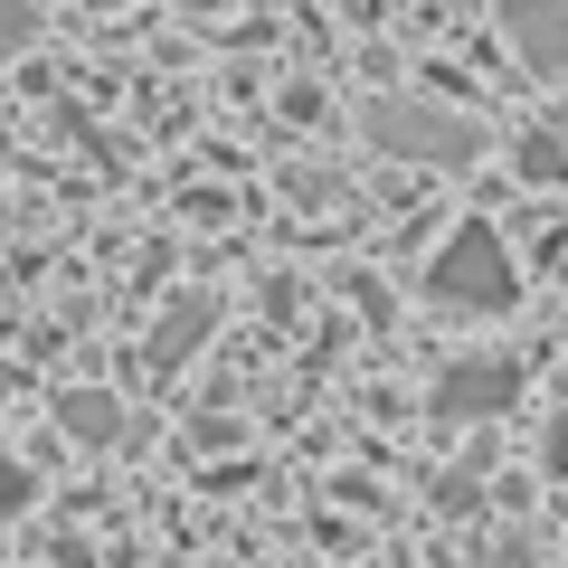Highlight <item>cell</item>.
<instances>
[{
    "instance_id": "30bf717a",
    "label": "cell",
    "mask_w": 568,
    "mask_h": 568,
    "mask_svg": "<svg viewBox=\"0 0 568 568\" xmlns=\"http://www.w3.org/2000/svg\"><path fill=\"white\" fill-rule=\"evenodd\" d=\"M493 568H530V540H503V549H493Z\"/></svg>"
},
{
    "instance_id": "7c38bea8",
    "label": "cell",
    "mask_w": 568,
    "mask_h": 568,
    "mask_svg": "<svg viewBox=\"0 0 568 568\" xmlns=\"http://www.w3.org/2000/svg\"><path fill=\"white\" fill-rule=\"evenodd\" d=\"M200 10H219V0H200Z\"/></svg>"
},
{
    "instance_id": "9c48e42d",
    "label": "cell",
    "mask_w": 568,
    "mask_h": 568,
    "mask_svg": "<svg viewBox=\"0 0 568 568\" xmlns=\"http://www.w3.org/2000/svg\"><path fill=\"white\" fill-rule=\"evenodd\" d=\"M540 455H549V474H568V417H559V426L540 436Z\"/></svg>"
},
{
    "instance_id": "5b68a950",
    "label": "cell",
    "mask_w": 568,
    "mask_h": 568,
    "mask_svg": "<svg viewBox=\"0 0 568 568\" xmlns=\"http://www.w3.org/2000/svg\"><path fill=\"white\" fill-rule=\"evenodd\" d=\"M58 426L77 436V446H114V436H123V407L104 398V388H67V398H58Z\"/></svg>"
},
{
    "instance_id": "8fae6325",
    "label": "cell",
    "mask_w": 568,
    "mask_h": 568,
    "mask_svg": "<svg viewBox=\"0 0 568 568\" xmlns=\"http://www.w3.org/2000/svg\"><path fill=\"white\" fill-rule=\"evenodd\" d=\"M10 388H20V369H0V398H10Z\"/></svg>"
},
{
    "instance_id": "7a4b0ae2",
    "label": "cell",
    "mask_w": 568,
    "mask_h": 568,
    "mask_svg": "<svg viewBox=\"0 0 568 568\" xmlns=\"http://www.w3.org/2000/svg\"><path fill=\"white\" fill-rule=\"evenodd\" d=\"M369 142H379V152H407V162H436V171H465L474 152H484L474 123L426 114V104H369Z\"/></svg>"
},
{
    "instance_id": "277c9868",
    "label": "cell",
    "mask_w": 568,
    "mask_h": 568,
    "mask_svg": "<svg viewBox=\"0 0 568 568\" xmlns=\"http://www.w3.org/2000/svg\"><path fill=\"white\" fill-rule=\"evenodd\" d=\"M503 29L521 48V67L568 77V0H503Z\"/></svg>"
},
{
    "instance_id": "8992f818",
    "label": "cell",
    "mask_w": 568,
    "mask_h": 568,
    "mask_svg": "<svg viewBox=\"0 0 568 568\" xmlns=\"http://www.w3.org/2000/svg\"><path fill=\"white\" fill-rule=\"evenodd\" d=\"M200 332H209V304L190 294V304H171V323L152 332V369H181L190 351H200Z\"/></svg>"
},
{
    "instance_id": "52a82bcc",
    "label": "cell",
    "mask_w": 568,
    "mask_h": 568,
    "mask_svg": "<svg viewBox=\"0 0 568 568\" xmlns=\"http://www.w3.org/2000/svg\"><path fill=\"white\" fill-rule=\"evenodd\" d=\"M39 39V0H0V58H20Z\"/></svg>"
},
{
    "instance_id": "3957f363",
    "label": "cell",
    "mask_w": 568,
    "mask_h": 568,
    "mask_svg": "<svg viewBox=\"0 0 568 568\" xmlns=\"http://www.w3.org/2000/svg\"><path fill=\"white\" fill-rule=\"evenodd\" d=\"M521 398V361H503V351H484V361H446V379H436V417H503V407Z\"/></svg>"
},
{
    "instance_id": "6da1fadb",
    "label": "cell",
    "mask_w": 568,
    "mask_h": 568,
    "mask_svg": "<svg viewBox=\"0 0 568 568\" xmlns=\"http://www.w3.org/2000/svg\"><path fill=\"white\" fill-rule=\"evenodd\" d=\"M426 294H436L446 313H511L521 275H511V256H503V227L465 219V227L446 237V256L426 265Z\"/></svg>"
},
{
    "instance_id": "ba28073f",
    "label": "cell",
    "mask_w": 568,
    "mask_h": 568,
    "mask_svg": "<svg viewBox=\"0 0 568 568\" xmlns=\"http://www.w3.org/2000/svg\"><path fill=\"white\" fill-rule=\"evenodd\" d=\"M39 503V474L20 465V455H0V521H10V511H29Z\"/></svg>"
}]
</instances>
